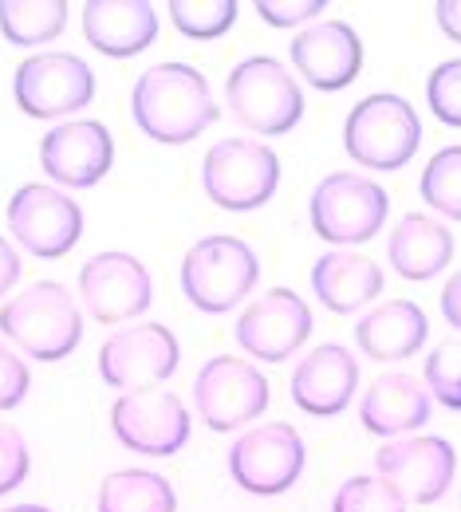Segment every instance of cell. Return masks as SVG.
<instances>
[{"instance_id":"obj_1","label":"cell","mask_w":461,"mask_h":512,"mask_svg":"<svg viewBox=\"0 0 461 512\" xmlns=\"http://www.w3.org/2000/svg\"><path fill=\"white\" fill-rule=\"evenodd\" d=\"M134 127L162 146H186L201 138V130L217 123L221 107L209 91V79L194 64H166L146 67L134 79L131 91Z\"/></svg>"},{"instance_id":"obj_2","label":"cell","mask_w":461,"mask_h":512,"mask_svg":"<svg viewBox=\"0 0 461 512\" xmlns=\"http://www.w3.org/2000/svg\"><path fill=\"white\" fill-rule=\"evenodd\" d=\"M0 335L36 363H60L83 343V312L60 280H36L0 308Z\"/></svg>"},{"instance_id":"obj_3","label":"cell","mask_w":461,"mask_h":512,"mask_svg":"<svg viewBox=\"0 0 461 512\" xmlns=\"http://www.w3.org/2000/svg\"><path fill=\"white\" fill-rule=\"evenodd\" d=\"M422 146V119L418 111L391 91H375L359 99L343 119V150L363 170L395 174Z\"/></svg>"},{"instance_id":"obj_4","label":"cell","mask_w":461,"mask_h":512,"mask_svg":"<svg viewBox=\"0 0 461 512\" xmlns=\"http://www.w3.org/2000/svg\"><path fill=\"white\" fill-rule=\"evenodd\" d=\"M261 280V260L241 237H201L182 256V292L205 316L233 312Z\"/></svg>"},{"instance_id":"obj_5","label":"cell","mask_w":461,"mask_h":512,"mask_svg":"<svg viewBox=\"0 0 461 512\" xmlns=\"http://www.w3.org/2000/svg\"><path fill=\"white\" fill-rule=\"evenodd\" d=\"M225 103L241 127L280 138L304 119V91L296 75L272 56H249L225 75Z\"/></svg>"},{"instance_id":"obj_6","label":"cell","mask_w":461,"mask_h":512,"mask_svg":"<svg viewBox=\"0 0 461 512\" xmlns=\"http://www.w3.org/2000/svg\"><path fill=\"white\" fill-rule=\"evenodd\" d=\"M201 190L225 213H253L280 190V158L257 138H221L201 162Z\"/></svg>"},{"instance_id":"obj_7","label":"cell","mask_w":461,"mask_h":512,"mask_svg":"<svg viewBox=\"0 0 461 512\" xmlns=\"http://www.w3.org/2000/svg\"><path fill=\"white\" fill-rule=\"evenodd\" d=\"M391 197L375 178L339 170L316 182L308 197V217L320 241L328 245H367L383 233Z\"/></svg>"},{"instance_id":"obj_8","label":"cell","mask_w":461,"mask_h":512,"mask_svg":"<svg viewBox=\"0 0 461 512\" xmlns=\"http://www.w3.org/2000/svg\"><path fill=\"white\" fill-rule=\"evenodd\" d=\"M272 402V386L264 371L249 359L213 355L194 375V410L213 434H233L257 422Z\"/></svg>"},{"instance_id":"obj_9","label":"cell","mask_w":461,"mask_h":512,"mask_svg":"<svg viewBox=\"0 0 461 512\" xmlns=\"http://www.w3.org/2000/svg\"><path fill=\"white\" fill-rule=\"evenodd\" d=\"M12 99L28 119H64L95 99V71L75 52H36L12 71Z\"/></svg>"},{"instance_id":"obj_10","label":"cell","mask_w":461,"mask_h":512,"mask_svg":"<svg viewBox=\"0 0 461 512\" xmlns=\"http://www.w3.org/2000/svg\"><path fill=\"white\" fill-rule=\"evenodd\" d=\"M308 449L296 426L288 422H264L245 430L229 449V477L253 497H280L288 493L304 473Z\"/></svg>"},{"instance_id":"obj_11","label":"cell","mask_w":461,"mask_h":512,"mask_svg":"<svg viewBox=\"0 0 461 512\" xmlns=\"http://www.w3.org/2000/svg\"><path fill=\"white\" fill-rule=\"evenodd\" d=\"M8 233L24 253L40 260H60L83 237V209L64 190H52L44 182H28L8 197Z\"/></svg>"},{"instance_id":"obj_12","label":"cell","mask_w":461,"mask_h":512,"mask_svg":"<svg viewBox=\"0 0 461 512\" xmlns=\"http://www.w3.org/2000/svg\"><path fill=\"white\" fill-rule=\"evenodd\" d=\"M182 363V347L166 323H138L119 327L107 335L99 347V375L103 383L134 394V390H154L162 386Z\"/></svg>"},{"instance_id":"obj_13","label":"cell","mask_w":461,"mask_h":512,"mask_svg":"<svg viewBox=\"0 0 461 512\" xmlns=\"http://www.w3.org/2000/svg\"><path fill=\"white\" fill-rule=\"evenodd\" d=\"M79 304L87 308L91 320L107 323V327L138 320L154 304L150 268L123 249L95 253L79 268Z\"/></svg>"},{"instance_id":"obj_14","label":"cell","mask_w":461,"mask_h":512,"mask_svg":"<svg viewBox=\"0 0 461 512\" xmlns=\"http://www.w3.org/2000/svg\"><path fill=\"white\" fill-rule=\"evenodd\" d=\"M375 473L391 481L406 505H434L450 493L458 473V449L438 434H406L375 449Z\"/></svg>"},{"instance_id":"obj_15","label":"cell","mask_w":461,"mask_h":512,"mask_svg":"<svg viewBox=\"0 0 461 512\" xmlns=\"http://www.w3.org/2000/svg\"><path fill=\"white\" fill-rule=\"evenodd\" d=\"M111 430L131 453L174 457L190 442V410L174 390H134L119 394L111 406Z\"/></svg>"},{"instance_id":"obj_16","label":"cell","mask_w":461,"mask_h":512,"mask_svg":"<svg viewBox=\"0 0 461 512\" xmlns=\"http://www.w3.org/2000/svg\"><path fill=\"white\" fill-rule=\"evenodd\" d=\"M308 335H312V308L292 288H268L237 320L241 351L261 363H288L308 343Z\"/></svg>"},{"instance_id":"obj_17","label":"cell","mask_w":461,"mask_h":512,"mask_svg":"<svg viewBox=\"0 0 461 512\" xmlns=\"http://www.w3.org/2000/svg\"><path fill=\"white\" fill-rule=\"evenodd\" d=\"M40 166L52 182H60L67 190H91L115 166V138L99 119L60 123L40 142Z\"/></svg>"},{"instance_id":"obj_18","label":"cell","mask_w":461,"mask_h":512,"mask_svg":"<svg viewBox=\"0 0 461 512\" xmlns=\"http://www.w3.org/2000/svg\"><path fill=\"white\" fill-rule=\"evenodd\" d=\"M288 56L316 91H343L363 71V40L347 20H316L296 32Z\"/></svg>"},{"instance_id":"obj_19","label":"cell","mask_w":461,"mask_h":512,"mask_svg":"<svg viewBox=\"0 0 461 512\" xmlns=\"http://www.w3.org/2000/svg\"><path fill=\"white\" fill-rule=\"evenodd\" d=\"M292 402L312 418H335L359 390V359L343 343H320L292 371Z\"/></svg>"},{"instance_id":"obj_20","label":"cell","mask_w":461,"mask_h":512,"mask_svg":"<svg viewBox=\"0 0 461 512\" xmlns=\"http://www.w3.org/2000/svg\"><path fill=\"white\" fill-rule=\"evenodd\" d=\"M430 410H434V398L418 375L387 371L367 386L363 406H359V422L367 434L391 442V438H406V434L422 430L430 422Z\"/></svg>"},{"instance_id":"obj_21","label":"cell","mask_w":461,"mask_h":512,"mask_svg":"<svg viewBox=\"0 0 461 512\" xmlns=\"http://www.w3.org/2000/svg\"><path fill=\"white\" fill-rule=\"evenodd\" d=\"M83 36L99 56L131 60L158 40V12L146 0H87Z\"/></svg>"},{"instance_id":"obj_22","label":"cell","mask_w":461,"mask_h":512,"mask_svg":"<svg viewBox=\"0 0 461 512\" xmlns=\"http://www.w3.org/2000/svg\"><path fill=\"white\" fill-rule=\"evenodd\" d=\"M430 339V320L414 300H383L355 323V343L375 363H402Z\"/></svg>"},{"instance_id":"obj_23","label":"cell","mask_w":461,"mask_h":512,"mask_svg":"<svg viewBox=\"0 0 461 512\" xmlns=\"http://www.w3.org/2000/svg\"><path fill=\"white\" fill-rule=\"evenodd\" d=\"M312 292L328 312L351 316L383 296V268L371 256L335 249L312 264Z\"/></svg>"},{"instance_id":"obj_24","label":"cell","mask_w":461,"mask_h":512,"mask_svg":"<svg viewBox=\"0 0 461 512\" xmlns=\"http://www.w3.org/2000/svg\"><path fill=\"white\" fill-rule=\"evenodd\" d=\"M454 249H458L454 233L426 213L398 217V225L387 237V260L402 280H434L454 260Z\"/></svg>"},{"instance_id":"obj_25","label":"cell","mask_w":461,"mask_h":512,"mask_svg":"<svg viewBox=\"0 0 461 512\" xmlns=\"http://www.w3.org/2000/svg\"><path fill=\"white\" fill-rule=\"evenodd\" d=\"M99 512H178V497L154 469H115L99 485Z\"/></svg>"},{"instance_id":"obj_26","label":"cell","mask_w":461,"mask_h":512,"mask_svg":"<svg viewBox=\"0 0 461 512\" xmlns=\"http://www.w3.org/2000/svg\"><path fill=\"white\" fill-rule=\"evenodd\" d=\"M67 0H0V32L12 48H44L67 28Z\"/></svg>"},{"instance_id":"obj_27","label":"cell","mask_w":461,"mask_h":512,"mask_svg":"<svg viewBox=\"0 0 461 512\" xmlns=\"http://www.w3.org/2000/svg\"><path fill=\"white\" fill-rule=\"evenodd\" d=\"M418 193L434 213L461 221V146H442L426 162V170L418 178Z\"/></svg>"},{"instance_id":"obj_28","label":"cell","mask_w":461,"mask_h":512,"mask_svg":"<svg viewBox=\"0 0 461 512\" xmlns=\"http://www.w3.org/2000/svg\"><path fill=\"white\" fill-rule=\"evenodd\" d=\"M237 0H170V20L186 40H217L237 24Z\"/></svg>"},{"instance_id":"obj_29","label":"cell","mask_w":461,"mask_h":512,"mask_svg":"<svg viewBox=\"0 0 461 512\" xmlns=\"http://www.w3.org/2000/svg\"><path fill=\"white\" fill-rule=\"evenodd\" d=\"M331 512H406V497L391 481H383L379 473L375 477L359 473V477H347L335 489Z\"/></svg>"},{"instance_id":"obj_30","label":"cell","mask_w":461,"mask_h":512,"mask_svg":"<svg viewBox=\"0 0 461 512\" xmlns=\"http://www.w3.org/2000/svg\"><path fill=\"white\" fill-rule=\"evenodd\" d=\"M422 383L430 390L434 402L450 406V410H461V339H446L430 351L426 367H422Z\"/></svg>"},{"instance_id":"obj_31","label":"cell","mask_w":461,"mask_h":512,"mask_svg":"<svg viewBox=\"0 0 461 512\" xmlns=\"http://www.w3.org/2000/svg\"><path fill=\"white\" fill-rule=\"evenodd\" d=\"M426 107L438 123L461 130V60H446L426 79Z\"/></svg>"},{"instance_id":"obj_32","label":"cell","mask_w":461,"mask_h":512,"mask_svg":"<svg viewBox=\"0 0 461 512\" xmlns=\"http://www.w3.org/2000/svg\"><path fill=\"white\" fill-rule=\"evenodd\" d=\"M28 469H32V453L24 434L16 426H0V497L20 489L28 481Z\"/></svg>"},{"instance_id":"obj_33","label":"cell","mask_w":461,"mask_h":512,"mask_svg":"<svg viewBox=\"0 0 461 512\" xmlns=\"http://www.w3.org/2000/svg\"><path fill=\"white\" fill-rule=\"evenodd\" d=\"M257 12L272 28H300L316 24L320 12H328V0H257Z\"/></svg>"},{"instance_id":"obj_34","label":"cell","mask_w":461,"mask_h":512,"mask_svg":"<svg viewBox=\"0 0 461 512\" xmlns=\"http://www.w3.org/2000/svg\"><path fill=\"white\" fill-rule=\"evenodd\" d=\"M32 390V375L28 363L0 339V410H16Z\"/></svg>"},{"instance_id":"obj_35","label":"cell","mask_w":461,"mask_h":512,"mask_svg":"<svg viewBox=\"0 0 461 512\" xmlns=\"http://www.w3.org/2000/svg\"><path fill=\"white\" fill-rule=\"evenodd\" d=\"M20 272H24L20 253L12 249V241H8V237H0V296H8V292H12V284L20 280Z\"/></svg>"},{"instance_id":"obj_36","label":"cell","mask_w":461,"mask_h":512,"mask_svg":"<svg viewBox=\"0 0 461 512\" xmlns=\"http://www.w3.org/2000/svg\"><path fill=\"white\" fill-rule=\"evenodd\" d=\"M438 304H442V316H446V323H450L454 331H461V272H454V276L446 280V288H442Z\"/></svg>"},{"instance_id":"obj_37","label":"cell","mask_w":461,"mask_h":512,"mask_svg":"<svg viewBox=\"0 0 461 512\" xmlns=\"http://www.w3.org/2000/svg\"><path fill=\"white\" fill-rule=\"evenodd\" d=\"M434 16H438V28H442L454 44H461V0H438V4H434Z\"/></svg>"},{"instance_id":"obj_38","label":"cell","mask_w":461,"mask_h":512,"mask_svg":"<svg viewBox=\"0 0 461 512\" xmlns=\"http://www.w3.org/2000/svg\"><path fill=\"white\" fill-rule=\"evenodd\" d=\"M0 512H52V509H44V505H12V509H0Z\"/></svg>"}]
</instances>
